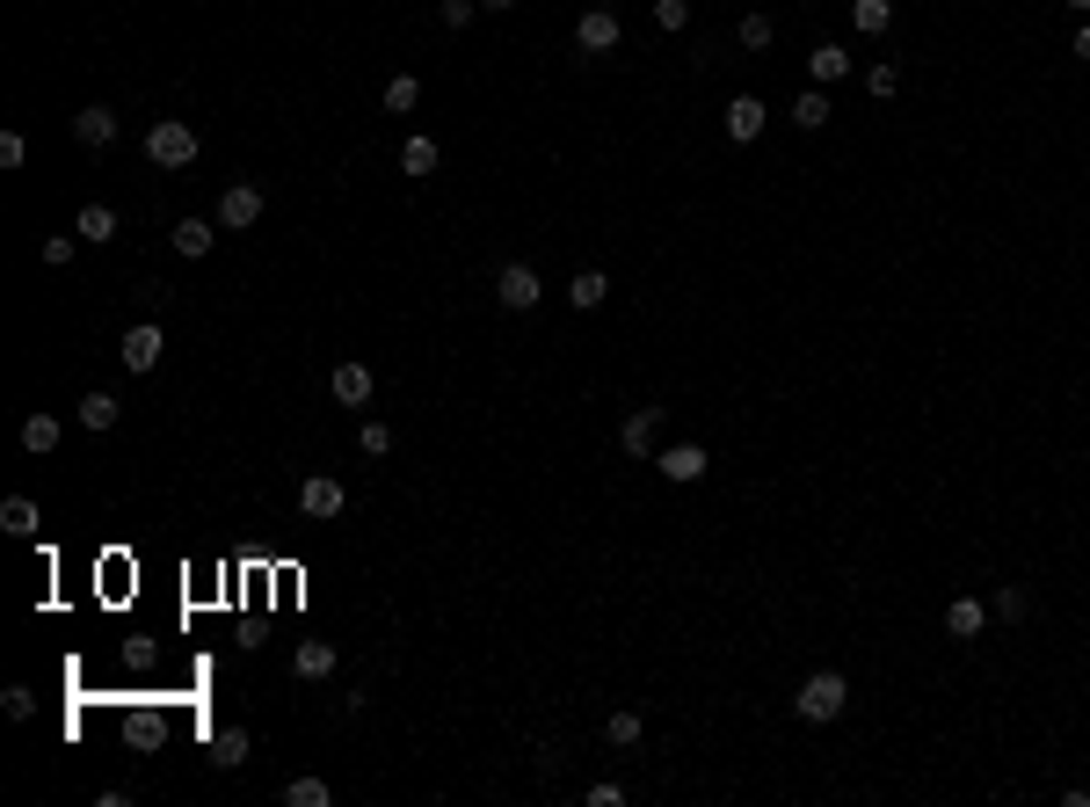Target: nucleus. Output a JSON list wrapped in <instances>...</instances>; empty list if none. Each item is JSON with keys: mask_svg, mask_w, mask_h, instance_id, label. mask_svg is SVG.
Returning a JSON list of instances; mask_svg holds the SVG:
<instances>
[{"mask_svg": "<svg viewBox=\"0 0 1090 807\" xmlns=\"http://www.w3.org/2000/svg\"><path fill=\"white\" fill-rule=\"evenodd\" d=\"M145 161H153V168H190V161H196V131L182 117H153V131H145Z\"/></svg>", "mask_w": 1090, "mask_h": 807, "instance_id": "1", "label": "nucleus"}, {"mask_svg": "<svg viewBox=\"0 0 1090 807\" xmlns=\"http://www.w3.org/2000/svg\"><path fill=\"white\" fill-rule=\"evenodd\" d=\"M844 699H850V684H844V677H836V669H815V677L799 684L793 713H799V720H836V713H844Z\"/></svg>", "mask_w": 1090, "mask_h": 807, "instance_id": "2", "label": "nucleus"}, {"mask_svg": "<svg viewBox=\"0 0 1090 807\" xmlns=\"http://www.w3.org/2000/svg\"><path fill=\"white\" fill-rule=\"evenodd\" d=\"M495 292H502L509 313H531L538 298H546V284H538V269H531V262H509L502 277H495Z\"/></svg>", "mask_w": 1090, "mask_h": 807, "instance_id": "3", "label": "nucleus"}, {"mask_svg": "<svg viewBox=\"0 0 1090 807\" xmlns=\"http://www.w3.org/2000/svg\"><path fill=\"white\" fill-rule=\"evenodd\" d=\"M298 510L313 516V524H328V516L349 510V488H342V481H328V473H313V481L298 488Z\"/></svg>", "mask_w": 1090, "mask_h": 807, "instance_id": "4", "label": "nucleus"}, {"mask_svg": "<svg viewBox=\"0 0 1090 807\" xmlns=\"http://www.w3.org/2000/svg\"><path fill=\"white\" fill-rule=\"evenodd\" d=\"M255 219H262V190H255V182H233V190L218 196V226H226V233H247Z\"/></svg>", "mask_w": 1090, "mask_h": 807, "instance_id": "5", "label": "nucleus"}, {"mask_svg": "<svg viewBox=\"0 0 1090 807\" xmlns=\"http://www.w3.org/2000/svg\"><path fill=\"white\" fill-rule=\"evenodd\" d=\"M654 465H662V481H677V488H691V481H705V444H669V451H654Z\"/></svg>", "mask_w": 1090, "mask_h": 807, "instance_id": "6", "label": "nucleus"}, {"mask_svg": "<svg viewBox=\"0 0 1090 807\" xmlns=\"http://www.w3.org/2000/svg\"><path fill=\"white\" fill-rule=\"evenodd\" d=\"M161 349H168V343H161V328H153V320H139V328L124 335L117 357H124V371H139V379H145V371H161Z\"/></svg>", "mask_w": 1090, "mask_h": 807, "instance_id": "7", "label": "nucleus"}, {"mask_svg": "<svg viewBox=\"0 0 1090 807\" xmlns=\"http://www.w3.org/2000/svg\"><path fill=\"white\" fill-rule=\"evenodd\" d=\"M654 437H662V408H632V415L618 422V444H626V459H654Z\"/></svg>", "mask_w": 1090, "mask_h": 807, "instance_id": "8", "label": "nucleus"}, {"mask_svg": "<svg viewBox=\"0 0 1090 807\" xmlns=\"http://www.w3.org/2000/svg\"><path fill=\"white\" fill-rule=\"evenodd\" d=\"M73 139H80V146H110V139H117V110H110V102H88V110L73 117Z\"/></svg>", "mask_w": 1090, "mask_h": 807, "instance_id": "9", "label": "nucleus"}, {"mask_svg": "<svg viewBox=\"0 0 1090 807\" xmlns=\"http://www.w3.org/2000/svg\"><path fill=\"white\" fill-rule=\"evenodd\" d=\"M764 117H771V110H764L756 95H734V102H727V139H734V146H749L756 131H764Z\"/></svg>", "mask_w": 1090, "mask_h": 807, "instance_id": "10", "label": "nucleus"}, {"mask_svg": "<svg viewBox=\"0 0 1090 807\" xmlns=\"http://www.w3.org/2000/svg\"><path fill=\"white\" fill-rule=\"evenodd\" d=\"M982 626H989V604H974V597H952V604H945V633L952 640H982Z\"/></svg>", "mask_w": 1090, "mask_h": 807, "instance_id": "11", "label": "nucleus"}, {"mask_svg": "<svg viewBox=\"0 0 1090 807\" xmlns=\"http://www.w3.org/2000/svg\"><path fill=\"white\" fill-rule=\"evenodd\" d=\"M575 44L581 51H611L618 44V15H611V8H589V15L575 23Z\"/></svg>", "mask_w": 1090, "mask_h": 807, "instance_id": "12", "label": "nucleus"}, {"mask_svg": "<svg viewBox=\"0 0 1090 807\" xmlns=\"http://www.w3.org/2000/svg\"><path fill=\"white\" fill-rule=\"evenodd\" d=\"M247 750H255V734H247V728H218L211 734V764H218V771H241Z\"/></svg>", "mask_w": 1090, "mask_h": 807, "instance_id": "13", "label": "nucleus"}, {"mask_svg": "<svg viewBox=\"0 0 1090 807\" xmlns=\"http://www.w3.org/2000/svg\"><path fill=\"white\" fill-rule=\"evenodd\" d=\"M73 233H80V241H95V247H110V241H117V212H110V204H80Z\"/></svg>", "mask_w": 1090, "mask_h": 807, "instance_id": "14", "label": "nucleus"}, {"mask_svg": "<svg viewBox=\"0 0 1090 807\" xmlns=\"http://www.w3.org/2000/svg\"><path fill=\"white\" fill-rule=\"evenodd\" d=\"M73 415H80V430H95V437H102V430H117L124 408L110 400V393H80V408H73Z\"/></svg>", "mask_w": 1090, "mask_h": 807, "instance_id": "15", "label": "nucleus"}, {"mask_svg": "<svg viewBox=\"0 0 1090 807\" xmlns=\"http://www.w3.org/2000/svg\"><path fill=\"white\" fill-rule=\"evenodd\" d=\"M807 74L822 80V88H829V80H844L850 74V51L844 44H815V51H807Z\"/></svg>", "mask_w": 1090, "mask_h": 807, "instance_id": "16", "label": "nucleus"}, {"mask_svg": "<svg viewBox=\"0 0 1090 807\" xmlns=\"http://www.w3.org/2000/svg\"><path fill=\"white\" fill-rule=\"evenodd\" d=\"M850 23H858V37H880V29H895V0H850Z\"/></svg>", "mask_w": 1090, "mask_h": 807, "instance_id": "17", "label": "nucleus"}, {"mask_svg": "<svg viewBox=\"0 0 1090 807\" xmlns=\"http://www.w3.org/2000/svg\"><path fill=\"white\" fill-rule=\"evenodd\" d=\"M59 437H66V430H59V415H29V422H23V451H29V459L59 451Z\"/></svg>", "mask_w": 1090, "mask_h": 807, "instance_id": "18", "label": "nucleus"}, {"mask_svg": "<svg viewBox=\"0 0 1090 807\" xmlns=\"http://www.w3.org/2000/svg\"><path fill=\"white\" fill-rule=\"evenodd\" d=\"M298 677H335V640H298Z\"/></svg>", "mask_w": 1090, "mask_h": 807, "instance_id": "19", "label": "nucleus"}, {"mask_svg": "<svg viewBox=\"0 0 1090 807\" xmlns=\"http://www.w3.org/2000/svg\"><path fill=\"white\" fill-rule=\"evenodd\" d=\"M604 298H611V284H604V269H581L575 284H567V306H581V313H597V306H604Z\"/></svg>", "mask_w": 1090, "mask_h": 807, "instance_id": "20", "label": "nucleus"}, {"mask_svg": "<svg viewBox=\"0 0 1090 807\" xmlns=\"http://www.w3.org/2000/svg\"><path fill=\"white\" fill-rule=\"evenodd\" d=\"M335 400H342V408H363V400H371V371H363V364H335Z\"/></svg>", "mask_w": 1090, "mask_h": 807, "instance_id": "21", "label": "nucleus"}, {"mask_svg": "<svg viewBox=\"0 0 1090 807\" xmlns=\"http://www.w3.org/2000/svg\"><path fill=\"white\" fill-rule=\"evenodd\" d=\"M0 524H8L15 538H37V524H44V516H37V502H29V495H8V502H0Z\"/></svg>", "mask_w": 1090, "mask_h": 807, "instance_id": "22", "label": "nucleus"}, {"mask_svg": "<svg viewBox=\"0 0 1090 807\" xmlns=\"http://www.w3.org/2000/svg\"><path fill=\"white\" fill-rule=\"evenodd\" d=\"M211 241H218L211 219H175V247H182V255H211Z\"/></svg>", "mask_w": 1090, "mask_h": 807, "instance_id": "23", "label": "nucleus"}, {"mask_svg": "<svg viewBox=\"0 0 1090 807\" xmlns=\"http://www.w3.org/2000/svg\"><path fill=\"white\" fill-rule=\"evenodd\" d=\"M284 807H335V785H328V779H291L284 785Z\"/></svg>", "mask_w": 1090, "mask_h": 807, "instance_id": "24", "label": "nucleus"}, {"mask_svg": "<svg viewBox=\"0 0 1090 807\" xmlns=\"http://www.w3.org/2000/svg\"><path fill=\"white\" fill-rule=\"evenodd\" d=\"M793 124H799V131H822V124H829V95H822V88L793 95Z\"/></svg>", "mask_w": 1090, "mask_h": 807, "instance_id": "25", "label": "nucleus"}, {"mask_svg": "<svg viewBox=\"0 0 1090 807\" xmlns=\"http://www.w3.org/2000/svg\"><path fill=\"white\" fill-rule=\"evenodd\" d=\"M414 102H422V80H414V74H393V80H386V117H408Z\"/></svg>", "mask_w": 1090, "mask_h": 807, "instance_id": "26", "label": "nucleus"}, {"mask_svg": "<svg viewBox=\"0 0 1090 807\" xmlns=\"http://www.w3.org/2000/svg\"><path fill=\"white\" fill-rule=\"evenodd\" d=\"M436 161H444L436 139H408V146H400V175H436Z\"/></svg>", "mask_w": 1090, "mask_h": 807, "instance_id": "27", "label": "nucleus"}, {"mask_svg": "<svg viewBox=\"0 0 1090 807\" xmlns=\"http://www.w3.org/2000/svg\"><path fill=\"white\" fill-rule=\"evenodd\" d=\"M604 734H611V750H632V742H640V734H647V720H640V713H611V720H604Z\"/></svg>", "mask_w": 1090, "mask_h": 807, "instance_id": "28", "label": "nucleus"}, {"mask_svg": "<svg viewBox=\"0 0 1090 807\" xmlns=\"http://www.w3.org/2000/svg\"><path fill=\"white\" fill-rule=\"evenodd\" d=\"M989 618H1003V626H1017V618H1025V589H996Z\"/></svg>", "mask_w": 1090, "mask_h": 807, "instance_id": "29", "label": "nucleus"}, {"mask_svg": "<svg viewBox=\"0 0 1090 807\" xmlns=\"http://www.w3.org/2000/svg\"><path fill=\"white\" fill-rule=\"evenodd\" d=\"M0 706H8V720H29V713H37V691H29V684H8V691H0Z\"/></svg>", "mask_w": 1090, "mask_h": 807, "instance_id": "30", "label": "nucleus"}, {"mask_svg": "<svg viewBox=\"0 0 1090 807\" xmlns=\"http://www.w3.org/2000/svg\"><path fill=\"white\" fill-rule=\"evenodd\" d=\"M865 88H872V95H880V102H887V95H895V88H901V66H887V59H880V66H872V74H865Z\"/></svg>", "mask_w": 1090, "mask_h": 807, "instance_id": "31", "label": "nucleus"}, {"mask_svg": "<svg viewBox=\"0 0 1090 807\" xmlns=\"http://www.w3.org/2000/svg\"><path fill=\"white\" fill-rule=\"evenodd\" d=\"M654 23H662V29H683V23H691V0H654Z\"/></svg>", "mask_w": 1090, "mask_h": 807, "instance_id": "32", "label": "nucleus"}, {"mask_svg": "<svg viewBox=\"0 0 1090 807\" xmlns=\"http://www.w3.org/2000/svg\"><path fill=\"white\" fill-rule=\"evenodd\" d=\"M363 451H371V459H386V451H393V430H386V422H363Z\"/></svg>", "mask_w": 1090, "mask_h": 807, "instance_id": "33", "label": "nucleus"}, {"mask_svg": "<svg viewBox=\"0 0 1090 807\" xmlns=\"http://www.w3.org/2000/svg\"><path fill=\"white\" fill-rule=\"evenodd\" d=\"M742 44H749V51L771 44V15H742Z\"/></svg>", "mask_w": 1090, "mask_h": 807, "instance_id": "34", "label": "nucleus"}, {"mask_svg": "<svg viewBox=\"0 0 1090 807\" xmlns=\"http://www.w3.org/2000/svg\"><path fill=\"white\" fill-rule=\"evenodd\" d=\"M29 146H23V131H0V168H23Z\"/></svg>", "mask_w": 1090, "mask_h": 807, "instance_id": "35", "label": "nucleus"}, {"mask_svg": "<svg viewBox=\"0 0 1090 807\" xmlns=\"http://www.w3.org/2000/svg\"><path fill=\"white\" fill-rule=\"evenodd\" d=\"M473 8H480V0H444L436 15H444V29H465V23H473Z\"/></svg>", "mask_w": 1090, "mask_h": 807, "instance_id": "36", "label": "nucleus"}, {"mask_svg": "<svg viewBox=\"0 0 1090 807\" xmlns=\"http://www.w3.org/2000/svg\"><path fill=\"white\" fill-rule=\"evenodd\" d=\"M44 262H51V269L73 262V233H51V241H44Z\"/></svg>", "mask_w": 1090, "mask_h": 807, "instance_id": "37", "label": "nucleus"}, {"mask_svg": "<svg viewBox=\"0 0 1090 807\" xmlns=\"http://www.w3.org/2000/svg\"><path fill=\"white\" fill-rule=\"evenodd\" d=\"M618 800H626V785H611V779L589 785V807H618Z\"/></svg>", "mask_w": 1090, "mask_h": 807, "instance_id": "38", "label": "nucleus"}, {"mask_svg": "<svg viewBox=\"0 0 1090 807\" xmlns=\"http://www.w3.org/2000/svg\"><path fill=\"white\" fill-rule=\"evenodd\" d=\"M1076 59H1090V23H1083V29H1076Z\"/></svg>", "mask_w": 1090, "mask_h": 807, "instance_id": "39", "label": "nucleus"}, {"mask_svg": "<svg viewBox=\"0 0 1090 807\" xmlns=\"http://www.w3.org/2000/svg\"><path fill=\"white\" fill-rule=\"evenodd\" d=\"M480 8H495V15H509V8H516V0H480Z\"/></svg>", "mask_w": 1090, "mask_h": 807, "instance_id": "40", "label": "nucleus"}, {"mask_svg": "<svg viewBox=\"0 0 1090 807\" xmlns=\"http://www.w3.org/2000/svg\"><path fill=\"white\" fill-rule=\"evenodd\" d=\"M1068 8H1090V0H1068Z\"/></svg>", "mask_w": 1090, "mask_h": 807, "instance_id": "41", "label": "nucleus"}, {"mask_svg": "<svg viewBox=\"0 0 1090 807\" xmlns=\"http://www.w3.org/2000/svg\"><path fill=\"white\" fill-rule=\"evenodd\" d=\"M597 8H611V0H597Z\"/></svg>", "mask_w": 1090, "mask_h": 807, "instance_id": "42", "label": "nucleus"}]
</instances>
